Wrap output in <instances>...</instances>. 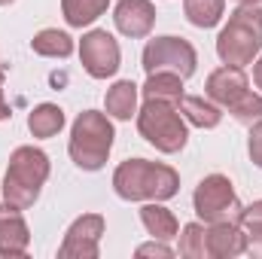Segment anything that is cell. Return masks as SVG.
Segmentation results:
<instances>
[{"instance_id":"11","label":"cell","mask_w":262,"mask_h":259,"mask_svg":"<svg viewBox=\"0 0 262 259\" xmlns=\"http://www.w3.org/2000/svg\"><path fill=\"white\" fill-rule=\"evenodd\" d=\"M113 25L131 40H143L156 28V6L149 0H119L113 9Z\"/></svg>"},{"instance_id":"21","label":"cell","mask_w":262,"mask_h":259,"mask_svg":"<svg viewBox=\"0 0 262 259\" xmlns=\"http://www.w3.org/2000/svg\"><path fill=\"white\" fill-rule=\"evenodd\" d=\"M183 12H186L189 25H195V28H213V25H220V18L226 12V0H186Z\"/></svg>"},{"instance_id":"25","label":"cell","mask_w":262,"mask_h":259,"mask_svg":"<svg viewBox=\"0 0 262 259\" xmlns=\"http://www.w3.org/2000/svg\"><path fill=\"white\" fill-rule=\"evenodd\" d=\"M247 153L253 159V165L262 168V119L250 125V137H247Z\"/></svg>"},{"instance_id":"2","label":"cell","mask_w":262,"mask_h":259,"mask_svg":"<svg viewBox=\"0 0 262 259\" xmlns=\"http://www.w3.org/2000/svg\"><path fill=\"white\" fill-rule=\"evenodd\" d=\"M49 156L37 146H18L12 149L9 156V168H6V177H3V201L18 207V210H28L34 207V201L40 198L46 180H49Z\"/></svg>"},{"instance_id":"20","label":"cell","mask_w":262,"mask_h":259,"mask_svg":"<svg viewBox=\"0 0 262 259\" xmlns=\"http://www.w3.org/2000/svg\"><path fill=\"white\" fill-rule=\"evenodd\" d=\"M31 49L43 58H67L73 52V37L58 28H43L40 34H34Z\"/></svg>"},{"instance_id":"29","label":"cell","mask_w":262,"mask_h":259,"mask_svg":"<svg viewBox=\"0 0 262 259\" xmlns=\"http://www.w3.org/2000/svg\"><path fill=\"white\" fill-rule=\"evenodd\" d=\"M253 82H256V89L262 92V58H256V64H253Z\"/></svg>"},{"instance_id":"16","label":"cell","mask_w":262,"mask_h":259,"mask_svg":"<svg viewBox=\"0 0 262 259\" xmlns=\"http://www.w3.org/2000/svg\"><path fill=\"white\" fill-rule=\"evenodd\" d=\"M140 223H143V229H146L152 238H159V241H171V238H177V232H180L177 217H174L162 201H146V204L140 207Z\"/></svg>"},{"instance_id":"8","label":"cell","mask_w":262,"mask_h":259,"mask_svg":"<svg viewBox=\"0 0 262 259\" xmlns=\"http://www.w3.org/2000/svg\"><path fill=\"white\" fill-rule=\"evenodd\" d=\"M79 61H82V70L92 79H110V76H116V70L122 64V52H119L116 37L107 34V31H101V28L82 34V40H79Z\"/></svg>"},{"instance_id":"10","label":"cell","mask_w":262,"mask_h":259,"mask_svg":"<svg viewBox=\"0 0 262 259\" xmlns=\"http://www.w3.org/2000/svg\"><path fill=\"white\" fill-rule=\"evenodd\" d=\"M247 92H250V79H247L244 67L223 64V67H216V70L207 76V82H204V95H207L213 104L226 107V110H229L232 104H238Z\"/></svg>"},{"instance_id":"30","label":"cell","mask_w":262,"mask_h":259,"mask_svg":"<svg viewBox=\"0 0 262 259\" xmlns=\"http://www.w3.org/2000/svg\"><path fill=\"white\" fill-rule=\"evenodd\" d=\"M238 6H256V3H262V0H235Z\"/></svg>"},{"instance_id":"19","label":"cell","mask_w":262,"mask_h":259,"mask_svg":"<svg viewBox=\"0 0 262 259\" xmlns=\"http://www.w3.org/2000/svg\"><path fill=\"white\" fill-rule=\"evenodd\" d=\"M110 0H61V12L70 28H89L107 12Z\"/></svg>"},{"instance_id":"7","label":"cell","mask_w":262,"mask_h":259,"mask_svg":"<svg viewBox=\"0 0 262 259\" xmlns=\"http://www.w3.org/2000/svg\"><path fill=\"white\" fill-rule=\"evenodd\" d=\"M140 67L146 73H156V70H168V73H177L183 79H189L198 67V52L195 46L183 37H156L143 46V55H140Z\"/></svg>"},{"instance_id":"18","label":"cell","mask_w":262,"mask_h":259,"mask_svg":"<svg viewBox=\"0 0 262 259\" xmlns=\"http://www.w3.org/2000/svg\"><path fill=\"white\" fill-rule=\"evenodd\" d=\"M61 128H64V110L58 104H37L28 113V131L40 140L55 137Z\"/></svg>"},{"instance_id":"28","label":"cell","mask_w":262,"mask_h":259,"mask_svg":"<svg viewBox=\"0 0 262 259\" xmlns=\"http://www.w3.org/2000/svg\"><path fill=\"white\" fill-rule=\"evenodd\" d=\"M9 116H12V110H9V104H6V98H3V82H0V122L9 119Z\"/></svg>"},{"instance_id":"17","label":"cell","mask_w":262,"mask_h":259,"mask_svg":"<svg viewBox=\"0 0 262 259\" xmlns=\"http://www.w3.org/2000/svg\"><path fill=\"white\" fill-rule=\"evenodd\" d=\"M177 110L183 113V119L195 128H216L223 122V107L213 104L210 98L204 101L201 95H183V101L177 104Z\"/></svg>"},{"instance_id":"32","label":"cell","mask_w":262,"mask_h":259,"mask_svg":"<svg viewBox=\"0 0 262 259\" xmlns=\"http://www.w3.org/2000/svg\"><path fill=\"white\" fill-rule=\"evenodd\" d=\"M9 3H15V0H0V6H9Z\"/></svg>"},{"instance_id":"22","label":"cell","mask_w":262,"mask_h":259,"mask_svg":"<svg viewBox=\"0 0 262 259\" xmlns=\"http://www.w3.org/2000/svg\"><path fill=\"white\" fill-rule=\"evenodd\" d=\"M177 250L186 259H207V223H186Z\"/></svg>"},{"instance_id":"24","label":"cell","mask_w":262,"mask_h":259,"mask_svg":"<svg viewBox=\"0 0 262 259\" xmlns=\"http://www.w3.org/2000/svg\"><path fill=\"white\" fill-rule=\"evenodd\" d=\"M241 229L250 235H262V198L241 210Z\"/></svg>"},{"instance_id":"13","label":"cell","mask_w":262,"mask_h":259,"mask_svg":"<svg viewBox=\"0 0 262 259\" xmlns=\"http://www.w3.org/2000/svg\"><path fill=\"white\" fill-rule=\"evenodd\" d=\"M247 253V232L241 223H210L207 226V259H235Z\"/></svg>"},{"instance_id":"27","label":"cell","mask_w":262,"mask_h":259,"mask_svg":"<svg viewBox=\"0 0 262 259\" xmlns=\"http://www.w3.org/2000/svg\"><path fill=\"white\" fill-rule=\"evenodd\" d=\"M247 253L253 259H262V235H250L247 232Z\"/></svg>"},{"instance_id":"12","label":"cell","mask_w":262,"mask_h":259,"mask_svg":"<svg viewBox=\"0 0 262 259\" xmlns=\"http://www.w3.org/2000/svg\"><path fill=\"white\" fill-rule=\"evenodd\" d=\"M31 244V229L21 217L18 207L12 204H0V256L12 259V256H25Z\"/></svg>"},{"instance_id":"3","label":"cell","mask_w":262,"mask_h":259,"mask_svg":"<svg viewBox=\"0 0 262 259\" xmlns=\"http://www.w3.org/2000/svg\"><path fill=\"white\" fill-rule=\"evenodd\" d=\"M113 122L107 113L101 110H82L73 125H70V143H67V153L73 159L76 168L82 171H101L110 159V149H113Z\"/></svg>"},{"instance_id":"1","label":"cell","mask_w":262,"mask_h":259,"mask_svg":"<svg viewBox=\"0 0 262 259\" xmlns=\"http://www.w3.org/2000/svg\"><path fill=\"white\" fill-rule=\"evenodd\" d=\"M113 189L122 201H168L180 192V174L162 162L128 159L113 171Z\"/></svg>"},{"instance_id":"14","label":"cell","mask_w":262,"mask_h":259,"mask_svg":"<svg viewBox=\"0 0 262 259\" xmlns=\"http://www.w3.org/2000/svg\"><path fill=\"white\" fill-rule=\"evenodd\" d=\"M137 95H140V85H134L131 79H119L107 89L104 95V107H107V116L119 119V122H128L131 116H137Z\"/></svg>"},{"instance_id":"4","label":"cell","mask_w":262,"mask_h":259,"mask_svg":"<svg viewBox=\"0 0 262 259\" xmlns=\"http://www.w3.org/2000/svg\"><path fill=\"white\" fill-rule=\"evenodd\" d=\"M262 52V6H238L216 37V55L223 64L247 67Z\"/></svg>"},{"instance_id":"5","label":"cell","mask_w":262,"mask_h":259,"mask_svg":"<svg viewBox=\"0 0 262 259\" xmlns=\"http://www.w3.org/2000/svg\"><path fill=\"white\" fill-rule=\"evenodd\" d=\"M137 131L149 146H156L165 156L180 153L189 140L183 113L177 110V104L168 101H143V107L137 110Z\"/></svg>"},{"instance_id":"31","label":"cell","mask_w":262,"mask_h":259,"mask_svg":"<svg viewBox=\"0 0 262 259\" xmlns=\"http://www.w3.org/2000/svg\"><path fill=\"white\" fill-rule=\"evenodd\" d=\"M6 79V67H3V61H0V82Z\"/></svg>"},{"instance_id":"23","label":"cell","mask_w":262,"mask_h":259,"mask_svg":"<svg viewBox=\"0 0 262 259\" xmlns=\"http://www.w3.org/2000/svg\"><path fill=\"white\" fill-rule=\"evenodd\" d=\"M229 113H232L241 125H253V122H259V119H262V95L247 92L238 104H232V107H229Z\"/></svg>"},{"instance_id":"26","label":"cell","mask_w":262,"mask_h":259,"mask_svg":"<svg viewBox=\"0 0 262 259\" xmlns=\"http://www.w3.org/2000/svg\"><path fill=\"white\" fill-rule=\"evenodd\" d=\"M134 253H137V256H159V259H171V256H174V247H168L165 241L152 238L149 244H140V247H137Z\"/></svg>"},{"instance_id":"6","label":"cell","mask_w":262,"mask_h":259,"mask_svg":"<svg viewBox=\"0 0 262 259\" xmlns=\"http://www.w3.org/2000/svg\"><path fill=\"white\" fill-rule=\"evenodd\" d=\"M192 207H195L198 220L207 226L210 223H241V210H244L232 180L223 174H207L198 183L195 195H192Z\"/></svg>"},{"instance_id":"9","label":"cell","mask_w":262,"mask_h":259,"mask_svg":"<svg viewBox=\"0 0 262 259\" xmlns=\"http://www.w3.org/2000/svg\"><path fill=\"white\" fill-rule=\"evenodd\" d=\"M104 232H107V220L101 213H82V217H76L70 223V229L64 232L58 256L61 259H98Z\"/></svg>"},{"instance_id":"15","label":"cell","mask_w":262,"mask_h":259,"mask_svg":"<svg viewBox=\"0 0 262 259\" xmlns=\"http://www.w3.org/2000/svg\"><path fill=\"white\" fill-rule=\"evenodd\" d=\"M143 101H168V104H180L183 101V76L168 73V70H156L146 73V82L140 85Z\"/></svg>"}]
</instances>
